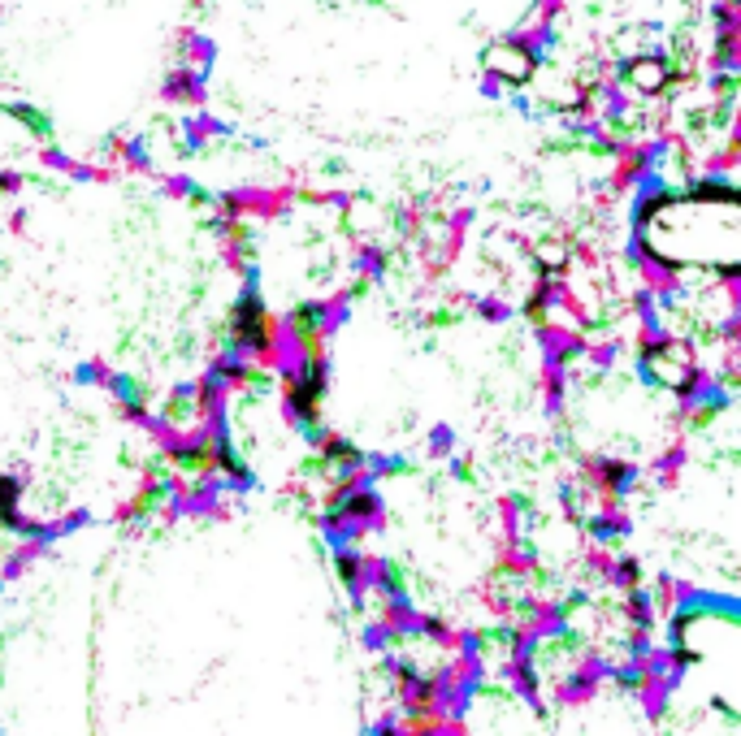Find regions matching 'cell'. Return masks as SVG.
<instances>
[{
	"mask_svg": "<svg viewBox=\"0 0 741 736\" xmlns=\"http://www.w3.org/2000/svg\"><path fill=\"white\" fill-rule=\"evenodd\" d=\"M490 65H494V70H503V74H512V78H520L529 70V52L516 48V44H503V48L490 52Z\"/></svg>",
	"mask_w": 741,
	"mask_h": 736,
	"instance_id": "obj_1",
	"label": "cell"
}]
</instances>
